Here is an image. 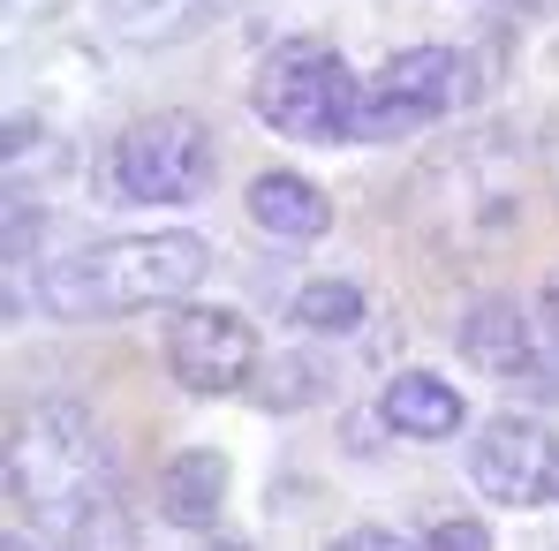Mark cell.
Listing matches in <instances>:
<instances>
[{
    "label": "cell",
    "instance_id": "30bf717a",
    "mask_svg": "<svg viewBox=\"0 0 559 551\" xmlns=\"http://www.w3.org/2000/svg\"><path fill=\"white\" fill-rule=\"evenodd\" d=\"M250 219L265 235H287V242H318L333 227V204H325V189L302 182V175H258L250 182Z\"/></svg>",
    "mask_w": 559,
    "mask_h": 551
},
{
    "label": "cell",
    "instance_id": "ffe728a7",
    "mask_svg": "<svg viewBox=\"0 0 559 551\" xmlns=\"http://www.w3.org/2000/svg\"><path fill=\"white\" fill-rule=\"evenodd\" d=\"M8 551H31V544H23V537H8Z\"/></svg>",
    "mask_w": 559,
    "mask_h": 551
},
{
    "label": "cell",
    "instance_id": "7c38bea8",
    "mask_svg": "<svg viewBox=\"0 0 559 551\" xmlns=\"http://www.w3.org/2000/svg\"><path fill=\"white\" fill-rule=\"evenodd\" d=\"M219 0H106V31L129 38V46H167L189 38L197 23H212Z\"/></svg>",
    "mask_w": 559,
    "mask_h": 551
},
{
    "label": "cell",
    "instance_id": "5b68a950",
    "mask_svg": "<svg viewBox=\"0 0 559 551\" xmlns=\"http://www.w3.org/2000/svg\"><path fill=\"white\" fill-rule=\"evenodd\" d=\"M468 98V61L454 46H416V53H393L364 84V113H356V136L364 144H385V136H408L424 129L431 113L462 106Z\"/></svg>",
    "mask_w": 559,
    "mask_h": 551
},
{
    "label": "cell",
    "instance_id": "5bb4252c",
    "mask_svg": "<svg viewBox=\"0 0 559 551\" xmlns=\"http://www.w3.org/2000/svg\"><path fill=\"white\" fill-rule=\"evenodd\" d=\"M69 551H136V522H129V506H121V499L92 506V514L69 529Z\"/></svg>",
    "mask_w": 559,
    "mask_h": 551
},
{
    "label": "cell",
    "instance_id": "7a4b0ae2",
    "mask_svg": "<svg viewBox=\"0 0 559 551\" xmlns=\"http://www.w3.org/2000/svg\"><path fill=\"white\" fill-rule=\"evenodd\" d=\"M8 491H15V506H31V514H61V537L106 506V499H121L114 491V446H106V431L92 423V408H76V400H38L23 423H15V446H8Z\"/></svg>",
    "mask_w": 559,
    "mask_h": 551
},
{
    "label": "cell",
    "instance_id": "d6986e66",
    "mask_svg": "<svg viewBox=\"0 0 559 551\" xmlns=\"http://www.w3.org/2000/svg\"><path fill=\"white\" fill-rule=\"evenodd\" d=\"M204 551H250V544H204Z\"/></svg>",
    "mask_w": 559,
    "mask_h": 551
},
{
    "label": "cell",
    "instance_id": "52a82bcc",
    "mask_svg": "<svg viewBox=\"0 0 559 551\" xmlns=\"http://www.w3.org/2000/svg\"><path fill=\"white\" fill-rule=\"evenodd\" d=\"M167 363L189 393H235L258 378V325L235 310H175Z\"/></svg>",
    "mask_w": 559,
    "mask_h": 551
},
{
    "label": "cell",
    "instance_id": "8fae6325",
    "mask_svg": "<svg viewBox=\"0 0 559 551\" xmlns=\"http://www.w3.org/2000/svg\"><path fill=\"white\" fill-rule=\"evenodd\" d=\"M219 499H227V454H219V446L175 454V468H167V522L204 529V522L219 514Z\"/></svg>",
    "mask_w": 559,
    "mask_h": 551
},
{
    "label": "cell",
    "instance_id": "8992f818",
    "mask_svg": "<svg viewBox=\"0 0 559 551\" xmlns=\"http://www.w3.org/2000/svg\"><path fill=\"white\" fill-rule=\"evenodd\" d=\"M468 476L491 506H545L559 491V439L530 416H491L468 446Z\"/></svg>",
    "mask_w": 559,
    "mask_h": 551
},
{
    "label": "cell",
    "instance_id": "4fadbf2b",
    "mask_svg": "<svg viewBox=\"0 0 559 551\" xmlns=\"http://www.w3.org/2000/svg\"><path fill=\"white\" fill-rule=\"evenodd\" d=\"M295 318L318 333H348V325H364V287L356 279H310L295 295Z\"/></svg>",
    "mask_w": 559,
    "mask_h": 551
},
{
    "label": "cell",
    "instance_id": "277c9868",
    "mask_svg": "<svg viewBox=\"0 0 559 551\" xmlns=\"http://www.w3.org/2000/svg\"><path fill=\"white\" fill-rule=\"evenodd\" d=\"M106 182L121 189L129 204H182L212 182V136L197 113H152L136 121L114 159H106Z\"/></svg>",
    "mask_w": 559,
    "mask_h": 551
},
{
    "label": "cell",
    "instance_id": "6da1fadb",
    "mask_svg": "<svg viewBox=\"0 0 559 551\" xmlns=\"http://www.w3.org/2000/svg\"><path fill=\"white\" fill-rule=\"evenodd\" d=\"M212 273V250L197 235H114L61 265H46V310L53 318H129V310H167Z\"/></svg>",
    "mask_w": 559,
    "mask_h": 551
},
{
    "label": "cell",
    "instance_id": "2e32d148",
    "mask_svg": "<svg viewBox=\"0 0 559 551\" xmlns=\"http://www.w3.org/2000/svg\"><path fill=\"white\" fill-rule=\"evenodd\" d=\"M310 393H318V370H310V363H287V370H280V385H265L273 408H295V400H310Z\"/></svg>",
    "mask_w": 559,
    "mask_h": 551
},
{
    "label": "cell",
    "instance_id": "ba28073f",
    "mask_svg": "<svg viewBox=\"0 0 559 551\" xmlns=\"http://www.w3.org/2000/svg\"><path fill=\"white\" fill-rule=\"evenodd\" d=\"M462 356L476 370H491V378H507V385H522V393L559 400V348L507 302V295L476 302V310L462 318Z\"/></svg>",
    "mask_w": 559,
    "mask_h": 551
},
{
    "label": "cell",
    "instance_id": "ac0fdd59",
    "mask_svg": "<svg viewBox=\"0 0 559 551\" xmlns=\"http://www.w3.org/2000/svg\"><path fill=\"white\" fill-rule=\"evenodd\" d=\"M545 333H552V340H559V273L545 279Z\"/></svg>",
    "mask_w": 559,
    "mask_h": 551
},
{
    "label": "cell",
    "instance_id": "e0dca14e",
    "mask_svg": "<svg viewBox=\"0 0 559 551\" xmlns=\"http://www.w3.org/2000/svg\"><path fill=\"white\" fill-rule=\"evenodd\" d=\"M348 551H416V544H408V537H393V529H356Z\"/></svg>",
    "mask_w": 559,
    "mask_h": 551
},
{
    "label": "cell",
    "instance_id": "9a60e30c",
    "mask_svg": "<svg viewBox=\"0 0 559 551\" xmlns=\"http://www.w3.org/2000/svg\"><path fill=\"white\" fill-rule=\"evenodd\" d=\"M424 551H491V537H484V522H439Z\"/></svg>",
    "mask_w": 559,
    "mask_h": 551
},
{
    "label": "cell",
    "instance_id": "9c48e42d",
    "mask_svg": "<svg viewBox=\"0 0 559 551\" xmlns=\"http://www.w3.org/2000/svg\"><path fill=\"white\" fill-rule=\"evenodd\" d=\"M378 416H385V431H401V439H454V431L468 423L462 393H454L447 378H431V370L393 378L385 400H378Z\"/></svg>",
    "mask_w": 559,
    "mask_h": 551
},
{
    "label": "cell",
    "instance_id": "3957f363",
    "mask_svg": "<svg viewBox=\"0 0 559 551\" xmlns=\"http://www.w3.org/2000/svg\"><path fill=\"white\" fill-rule=\"evenodd\" d=\"M250 98H258V113L273 121L280 136H295V144H348L356 113H364V84L348 76V61L325 38H295V46L265 53Z\"/></svg>",
    "mask_w": 559,
    "mask_h": 551
}]
</instances>
